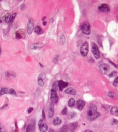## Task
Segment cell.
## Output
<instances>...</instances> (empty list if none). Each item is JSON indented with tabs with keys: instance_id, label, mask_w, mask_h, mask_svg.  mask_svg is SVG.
<instances>
[{
	"instance_id": "obj_8",
	"label": "cell",
	"mask_w": 118,
	"mask_h": 132,
	"mask_svg": "<svg viewBox=\"0 0 118 132\" xmlns=\"http://www.w3.org/2000/svg\"><path fill=\"white\" fill-rule=\"evenodd\" d=\"M99 69L103 74H105L109 70V66L107 64H103L99 66Z\"/></svg>"
},
{
	"instance_id": "obj_38",
	"label": "cell",
	"mask_w": 118,
	"mask_h": 132,
	"mask_svg": "<svg viewBox=\"0 0 118 132\" xmlns=\"http://www.w3.org/2000/svg\"><path fill=\"white\" fill-rule=\"evenodd\" d=\"M42 117H43V119L44 120L45 119V115L44 112V110H43V111H42Z\"/></svg>"
},
{
	"instance_id": "obj_18",
	"label": "cell",
	"mask_w": 118,
	"mask_h": 132,
	"mask_svg": "<svg viewBox=\"0 0 118 132\" xmlns=\"http://www.w3.org/2000/svg\"><path fill=\"white\" fill-rule=\"evenodd\" d=\"M61 120L59 117H56L53 121V123L54 125H58L61 124Z\"/></svg>"
},
{
	"instance_id": "obj_7",
	"label": "cell",
	"mask_w": 118,
	"mask_h": 132,
	"mask_svg": "<svg viewBox=\"0 0 118 132\" xmlns=\"http://www.w3.org/2000/svg\"><path fill=\"white\" fill-rule=\"evenodd\" d=\"M98 9L100 11L105 13H109L110 11L109 6L105 3L102 4L101 5L98 7Z\"/></svg>"
},
{
	"instance_id": "obj_13",
	"label": "cell",
	"mask_w": 118,
	"mask_h": 132,
	"mask_svg": "<svg viewBox=\"0 0 118 132\" xmlns=\"http://www.w3.org/2000/svg\"><path fill=\"white\" fill-rule=\"evenodd\" d=\"M65 93L67 94H70L72 95H75L76 94V91L75 90L74 88L72 87H69L67 88L65 91Z\"/></svg>"
},
{
	"instance_id": "obj_20",
	"label": "cell",
	"mask_w": 118,
	"mask_h": 132,
	"mask_svg": "<svg viewBox=\"0 0 118 132\" xmlns=\"http://www.w3.org/2000/svg\"><path fill=\"white\" fill-rule=\"evenodd\" d=\"M108 96L112 98H113V99H115V98H116L117 97V96L116 95V94L113 92H112V91H110L108 93Z\"/></svg>"
},
{
	"instance_id": "obj_42",
	"label": "cell",
	"mask_w": 118,
	"mask_h": 132,
	"mask_svg": "<svg viewBox=\"0 0 118 132\" xmlns=\"http://www.w3.org/2000/svg\"><path fill=\"white\" fill-rule=\"evenodd\" d=\"M84 132H93L92 131H91V130H86V131H85Z\"/></svg>"
},
{
	"instance_id": "obj_10",
	"label": "cell",
	"mask_w": 118,
	"mask_h": 132,
	"mask_svg": "<svg viewBox=\"0 0 118 132\" xmlns=\"http://www.w3.org/2000/svg\"><path fill=\"white\" fill-rule=\"evenodd\" d=\"M85 104H86L85 102L82 100H79L76 102L77 107L78 109L79 110V111H82L84 109Z\"/></svg>"
},
{
	"instance_id": "obj_9",
	"label": "cell",
	"mask_w": 118,
	"mask_h": 132,
	"mask_svg": "<svg viewBox=\"0 0 118 132\" xmlns=\"http://www.w3.org/2000/svg\"><path fill=\"white\" fill-rule=\"evenodd\" d=\"M69 85V83L68 82L63 81L62 80H61L58 81V87L59 88L60 91H62L63 89L67 87Z\"/></svg>"
},
{
	"instance_id": "obj_39",
	"label": "cell",
	"mask_w": 118,
	"mask_h": 132,
	"mask_svg": "<svg viewBox=\"0 0 118 132\" xmlns=\"http://www.w3.org/2000/svg\"><path fill=\"white\" fill-rule=\"evenodd\" d=\"M113 124H118V120H115V119H114V120H113Z\"/></svg>"
},
{
	"instance_id": "obj_6",
	"label": "cell",
	"mask_w": 118,
	"mask_h": 132,
	"mask_svg": "<svg viewBox=\"0 0 118 132\" xmlns=\"http://www.w3.org/2000/svg\"><path fill=\"white\" fill-rule=\"evenodd\" d=\"M39 129L41 132H46L48 129L47 125L43 122V120H41L38 122Z\"/></svg>"
},
{
	"instance_id": "obj_15",
	"label": "cell",
	"mask_w": 118,
	"mask_h": 132,
	"mask_svg": "<svg viewBox=\"0 0 118 132\" xmlns=\"http://www.w3.org/2000/svg\"><path fill=\"white\" fill-rule=\"evenodd\" d=\"M111 113L116 116H118V107L117 106H114L111 110Z\"/></svg>"
},
{
	"instance_id": "obj_40",
	"label": "cell",
	"mask_w": 118,
	"mask_h": 132,
	"mask_svg": "<svg viewBox=\"0 0 118 132\" xmlns=\"http://www.w3.org/2000/svg\"><path fill=\"white\" fill-rule=\"evenodd\" d=\"M5 76H6V77H8V76H9V72L8 71L6 72V73H5Z\"/></svg>"
},
{
	"instance_id": "obj_30",
	"label": "cell",
	"mask_w": 118,
	"mask_h": 132,
	"mask_svg": "<svg viewBox=\"0 0 118 132\" xmlns=\"http://www.w3.org/2000/svg\"><path fill=\"white\" fill-rule=\"evenodd\" d=\"M76 115V113L75 112H71L69 114V118L70 119H72V118H73L75 115Z\"/></svg>"
},
{
	"instance_id": "obj_41",
	"label": "cell",
	"mask_w": 118,
	"mask_h": 132,
	"mask_svg": "<svg viewBox=\"0 0 118 132\" xmlns=\"http://www.w3.org/2000/svg\"><path fill=\"white\" fill-rule=\"evenodd\" d=\"M43 25H44V26L46 25V24H47V22H46V21H44V22H43Z\"/></svg>"
},
{
	"instance_id": "obj_14",
	"label": "cell",
	"mask_w": 118,
	"mask_h": 132,
	"mask_svg": "<svg viewBox=\"0 0 118 132\" xmlns=\"http://www.w3.org/2000/svg\"><path fill=\"white\" fill-rule=\"evenodd\" d=\"M54 114V107L53 105V103H51L49 110V113L48 116L49 118H52Z\"/></svg>"
},
{
	"instance_id": "obj_33",
	"label": "cell",
	"mask_w": 118,
	"mask_h": 132,
	"mask_svg": "<svg viewBox=\"0 0 118 132\" xmlns=\"http://www.w3.org/2000/svg\"><path fill=\"white\" fill-rule=\"evenodd\" d=\"M61 113L62 115H66L67 113V108L66 107H65L62 111Z\"/></svg>"
},
{
	"instance_id": "obj_47",
	"label": "cell",
	"mask_w": 118,
	"mask_h": 132,
	"mask_svg": "<svg viewBox=\"0 0 118 132\" xmlns=\"http://www.w3.org/2000/svg\"></svg>"
},
{
	"instance_id": "obj_1",
	"label": "cell",
	"mask_w": 118,
	"mask_h": 132,
	"mask_svg": "<svg viewBox=\"0 0 118 132\" xmlns=\"http://www.w3.org/2000/svg\"><path fill=\"white\" fill-rule=\"evenodd\" d=\"M100 116V113L97 112L96 107L93 104H91L87 111V117L88 120L93 121Z\"/></svg>"
},
{
	"instance_id": "obj_24",
	"label": "cell",
	"mask_w": 118,
	"mask_h": 132,
	"mask_svg": "<svg viewBox=\"0 0 118 132\" xmlns=\"http://www.w3.org/2000/svg\"><path fill=\"white\" fill-rule=\"evenodd\" d=\"M45 78V74L44 73H42L39 75L38 78L44 80Z\"/></svg>"
},
{
	"instance_id": "obj_19",
	"label": "cell",
	"mask_w": 118,
	"mask_h": 132,
	"mask_svg": "<svg viewBox=\"0 0 118 132\" xmlns=\"http://www.w3.org/2000/svg\"><path fill=\"white\" fill-rule=\"evenodd\" d=\"M35 32L38 35L41 34L43 33L42 29L39 26H37L35 29Z\"/></svg>"
},
{
	"instance_id": "obj_35",
	"label": "cell",
	"mask_w": 118,
	"mask_h": 132,
	"mask_svg": "<svg viewBox=\"0 0 118 132\" xmlns=\"http://www.w3.org/2000/svg\"><path fill=\"white\" fill-rule=\"evenodd\" d=\"M0 132H6L5 128L0 125Z\"/></svg>"
},
{
	"instance_id": "obj_5",
	"label": "cell",
	"mask_w": 118,
	"mask_h": 132,
	"mask_svg": "<svg viewBox=\"0 0 118 132\" xmlns=\"http://www.w3.org/2000/svg\"><path fill=\"white\" fill-rule=\"evenodd\" d=\"M58 96L56 91L52 89L51 92V100L52 103L56 104L58 102Z\"/></svg>"
},
{
	"instance_id": "obj_17",
	"label": "cell",
	"mask_w": 118,
	"mask_h": 132,
	"mask_svg": "<svg viewBox=\"0 0 118 132\" xmlns=\"http://www.w3.org/2000/svg\"><path fill=\"white\" fill-rule=\"evenodd\" d=\"M75 103H76V102L75 99L73 98H71L69 101L68 105L70 108H72L75 106Z\"/></svg>"
},
{
	"instance_id": "obj_4",
	"label": "cell",
	"mask_w": 118,
	"mask_h": 132,
	"mask_svg": "<svg viewBox=\"0 0 118 132\" xmlns=\"http://www.w3.org/2000/svg\"><path fill=\"white\" fill-rule=\"evenodd\" d=\"M89 51V45L87 42H85L80 48V53L83 57H86Z\"/></svg>"
},
{
	"instance_id": "obj_21",
	"label": "cell",
	"mask_w": 118,
	"mask_h": 132,
	"mask_svg": "<svg viewBox=\"0 0 118 132\" xmlns=\"http://www.w3.org/2000/svg\"><path fill=\"white\" fill-rule=\"evenodd\" d=\"M8 93V89L6 88H2L0 91V96L7 94Z\"/></svg>"
},
{
	"instance_id": "obj_16",
	"label": "cell",
	"mask_w": 118,
	"mask_h": 132,
	"mask_svg": "<svg viewBox=\"0 0 118 132\" xmlns=\"http://www.w3.org/2000/svg\"><path fill=\"white\" fill-rule=\"evenodd\" d=\"M11 16L9 13H7L2 17V19L6 23H9L10 21Z\"/></svg>"
},
{
	"instance_id": "obj_46",
	"label": "cell",
	"mask_w": 118,
	"mask_h": 132,
	"mask_svg": "<svg viewBox=\"0 0 118 132\" xmlns=\"http://www.w3.org/2000/svg\"><path fill=\"white\" fill-rule=\"evenodd\" d=\"M1 22H2V21H1V20H0V23H1Z\"/></svg>"
},
{
	"instance_id": "obj_29",
	"label": "cell",
	"mask_w": 118,
	"mask_h": 132,
	"mask_svg": "<svg viewBox=\"0 0 118 132\" xmlns=\"http://www.w3.org/2000/svg\"><path fill=\"white\" fill-rule=\"evenodd\" d=\"M60 40L61 42H63V43H65V36L62 34L61 36H60Z\"/></svg>"
},
{
	"instance_id": "obj_34",
	"label": "cell",
	"mask_w": 118,
	"mask_h": 132,
	"mask_svg": "<svg viewBox=\"0 0 118 132\" xmlns=\"http://www.w3.org/2000/svg\"><path fill=\"white\" fill-rule=\"evenodd\" d=\"M26 132H31V128H30V127L29 125H28L27 126V127H26Z\"/></svg>"
},
{
	"instance_id": "obj_2",
	"label": "cell",
	"mask_w": 118,
	"mask_h": 132,
	"mask_svg": "<svg viewBox=\"0 0 118 132\" xmlns=\"http://www.w3.org/2000/svg\"><path fill=\"white\" fill-rule=\"evenodd\" d=\"M91 50L92 52L95 57V58L96 59H98L100 57V51L98 49V47H97V45L94 43L92 42L91 43Z\"/></svg>"
},
{
	"instance_id": "obj_31",
	"label": "cell",
	"mask_w": 118,
	"mask_h": 132,
	"mask_svg": "<svg viewBox=\"0 0 118 132\" xmlns=\"http://www.w3.org/2000/svg\"><path fill=\"white\" fill-rule=\"evenodd\" d=\"M118 84V76H117V77L115 79L114 83H113V85L114 86V87H116L117 86Z\"/></svg>"
},
{
	"instance_id": "obj_23",
	"label": "cell",
	"mask_w": 118,
	"mask_h": 132,
	"mask_svg": "<svg viewBox=\"0 0 118 132\" xmlns=\"http://www.w3.org/2000/svg\"><path fill=\"white\" fill-rule=\"evenodd\" d=\"M67 130H68V127L67 125L65 126H63L61 130H60V132H67Z\"/></svg>"
},
{
	"instance_id": "obj_26",
	"label": "cell",
	"mask_w": 118,
	"mask_h": 132,
	"mask_svg": "<svg viewBox=\"0 0 118 132\" xmlns=\"http://www.w3.org/2000/svg\"><path fill=\"white\" fill-rule=\"evenodd\" d=\"M8 93L10 94V95H17V94H16L15 91L13 89H10L8 91Z\"/></svg>"
},
{
	"instance_id": "obj_11",
	"label": "cell",
	"mask_w": 118,
	"mask_h": 132,
	"mask_svg": "<svg viewBox=\"0 0 118 132\" xmlns=\"http://www.w3.org/2000/svg\"><path fill=\"white\" fill-rule=\"evenodd\" d=\"M43 44L40 43H34L32 44L30 46V49L32 50H40L43 47Z\"/></svg>"
},
{
	"instance_id": "obj_3",
	"label": "cell",
	"mask_w": 118,
	"mask_h": 132,
	"mask_svg": "<svg viewBox=\"0 0 118 132\" xmlns=\"http://www.w3.org/2000/svg\"><path fill=\"white\" fill-rule=\"evenodd\" d=\"M82 32L86 35H89L91 33L90 25L88 22L84 23L80 27Z\"/></svg>"
},
{
	"instance_id": "obj_44",
	"label": "cell",
	"mask_w": 118,
	"mask_h": 132,
	"mask_svg": "<svg viewBox=\"0 0 118 132\" xmlns=\"http://www.w3.org/2000/svg\"><path fill=\"white\" fill-rule=\"evenodd\" d=\"M44 18H46V17H45V16H44V17L42 19V20H43H43H44Z\"/></svg>"
},
{
	"instance_id": "obj_36",
	"label": "cell",
	"mask_w": 118,
	"mask_h": 132,
	"mask_svg": "<svg viewBox=\"0 0 118 132\" xmlns=\"http://www.w3.org/2000/svg\"><path fill=\"white\" fill-rule=\"evenodd\" d=\"M59 57V56H57V57H55L54 58V60H53V62H55V63H56L57 62L58 60V58H59V57Z\"/></svg>"
},
{
	"instance_id": "obj_25",
	"label": "cell",
	"mask_w": 118,
	"mask_h": 132,
	"mask_svg": "<svg viewBox=\"0 0 118 132\" xmlns=\"http://www.w3.org/2000/svg\"><path fill=\"white\" fill-rule=\"evenodd\" d=\"M38 85L40 86V87H43L44 85V82L43 81V80L41 79H38Z\"/></svg>"
},
{
	"instance_id": "obj_37",
	"label": "cell",
	"mask_w": 118,
	"mask_h": 132,
	"mask_svg": "<svg viewBox=\"0 0 118 132\" xmlns=\"http://www.w3.org/2000/svg\"><path fill=\"white\" fill-rule=\"evenodd\" d=\"M33 108L31 107V108H29L28 110V113H31V112L33 111Z\"/></svg>"
},
{
	"instance_id": "obj_22",
	"label": "cell",
	"mask_w": 118,
	"mask_h": 132,
	"mask_svg": "<svg viewBox=\"0 0 118 132\" xmlns=\"http://www.w3.org/2000/svg\"><path fill=\"white\" fill-rule=\"evenodd\" d=\"M78 123L77 122H75L71 124V130H74L75 129H76L78 127Z\"/></svg>"
},
{
	"instance_id": "obj_27",
	"label": "cell",
	"mask_w": 118,
	"mask_h": 132,
	"mask_svg": "<svg viewBox=\"0 0 118 132\" xmlns=\"http://www.w3.org/2000/svg\"><path fill=\"white\" fill-rule=\"evenodd\" d=\"M117 74V72L116 71H113L109 75V77L112 78L114 76H115Z\"/></svg>"
},
{
	"instance_id": "obj_12",
	"label": "cell",
	"mask_w": 118,
	"mask_h": 132,
	"mask_svg": "<svg viewBox=\"0 0 118 132\" xmlns=\"http://www.w3.org/2000/svg\"><path fill=\"white\" fill-rule=\"evenodd\" d=\"M33 30H34L33 24L30 20H29L27 26V31L28 33L29 34H31L32 33Z\"/></svg>"
},
{
	"instance_id": "obj_32",
	"label": "cell",
	"mask_w": 118,
	"mask_h": 132,
	"mask_svg": "<svg viewBox=\"0 0 118 132\" xmlns=\"http://www.w3.org/2000/svg\"><path fill=\"white\" fill-rule=\"evenodd\" d=\"M16 38L17 39H20L21 38H22V36L18 32H16Z\"/></svg>"
},
{
	"instance_id": "obj_45",
	"label": "cell",
	"mask_w": 118,
	"mask_h": 132,
	"mask_svg": "<svg viewBox=\"0 0 118 132\" xmlns=\"http://www.w3.org/2000/svg\"><path fill=\"white\" fill-rule=\"evenodd\" d=\"M1 53V49H0V55Z\"/></svg>"
},
{
	"instance_id": "obj_28",
	"label": "cell",
	"mask_w": 118,
	"mask_h": 132,
	"mask_svg": "<svg viewBox=\"0 0 118 132\" xmlns=\"http://www.w3.org/2000/svg\"><path fill=\"white\" fill-rule=\"evenodd\" d=\"M16 15H17V13H13V14L12 15V16H11V18H10V21H9L10 23H11L13 21L14 18H15V17H16Z\"/></svg>"
},
{
	"instance_id": "obj_43",
	"label": "cell",
	"mask_w": 118,
	"mask_h": 132,
	"mask_svg": "<svg viewBox=\"0 0 118 132\" xmlns=\"http://www.w3.org/2000/svg\"><path fill=\"white\" fill-rule=\"evenodd\" d=\"M49 132H54V130H52V129H50V131H49Z\"/></svg>"
}]
</instances>
